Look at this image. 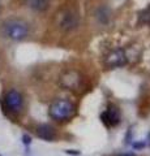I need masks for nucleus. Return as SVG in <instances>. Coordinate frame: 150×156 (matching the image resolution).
<instances>
[{
  "label": "nucleus",
  "instance_id": "f257e3e1",
  "mask_svg": "<svg viewBox=\"0 0 150 156\" xmlns=\"http://www.w3.org/2000/svg\"><path fill=\"white\" fill-rule=\"evenodd\" d=\"M2 34L14 42L24 41L30 34V25L21 18H9L2 23Z\"/></svg>",
  "mask_w": 150,
  "mask_h": 156
},
{
  "label": "nucleus",
  "instance_id": "f03ea898",
  "mask_svg": "<svg viewBox=\"0 0 150 156\" xmlns=\"http://www.w3.org/2000/svg\"><path fill=\"white\" fill-rule=\"evenodd\" d=\"M48 113L55 121H67L75 115V105L67 99H57L50 105Z\"/></svg>",
  "mask_w": 150,
  "mask_h": 156
},
{
  "label": "nucleus",
  "instance_id": "7ed1b4c3",
  "mask_svg": "<svg viewBox=\"0 0 150 156\" xmlns=\"http://www.w3.org/2000/svg\"><path fill=\"white\" fill-rule=\"evenodd\" d=\"M79 23H80L79 14H77L75 11L67 9V11L61 12L60 14H57V25H59V27L64 31L75 30V29L79 27Z\"/></svg>",
  "mask_w": 150,
  "mask_h": 156
},
{
  "label": "nucleus",
  "instance_id": "20e7f679",
  "mask_svg": "<svg viewBox=\"0 0 150 156\" xmlns=\"http://www.w3.org/2000/svg\"><path fill=\"white\" fill-rule=\"evenodd\" d=\"M4 105L12 113H20L24 107L22 95L17 90H9L4 96Z\"/></svg>",
  "mask_w": 150,
  "mask_h": 156
},
{
  "label": "nucleus",
  "instance_id": "39448f33",
  "mask_svg": "<svg viewBox=\"0 0 150 156\" xmlns=\"http://www.w3.org/2000/svg\"><path fill=\"white\" fill-rule=\"evenodd\" d=\"M128 58L127 55H125L124 50H115L111 53H108L107 57H106V66L108 68H120V66H124L127 64Z\"/></svg>",
  "mask_w": 150,
  "mask_h": 156
},
{
  "label": "nucleus",
  "instance_id": "423d86ee",
  "mask_svg": "<svg viewBox=\"0 0 150 156\" xmlns=\"http://www.w3.org/2000/svg\"><path fill=\"white\" fill-rule=\"evenodd\" d=\"M101 119H102V121L107 126L118 125L120 122V112L118 109V107H115L114 104L108 105V108L101 115Z\"/></svg>",
  "mask_w": 150,
  "mask_h": 156
},
{
  "label": "nucleus",
  "instance_id": "0eeeda50",
  "mask_svg": "<svg viewBox=\"0 0 150 156\" xmlns=\"http://www.w3.org/2000/svg\"><path fill=\"white\" fill-rule=\"evenodd\" d=\"M61 85L63 87L68 90H79V87L81 85V78L80 74L75 70L67 72L64 76L61 77Z\"/></svg>",
  "mask_w": 150,
  "mask_h": 156
},
{
  "label": "nucleus",
  "instance_id": "6e6552de",
  "mask_svg": "<svg viewBox=\"0 0 150 156\" xmlns=\"http://www.w3.org/2000/svg\"><path fill=\"white\" fill-rule=\"evenodd\" d=\"M37 135L39 136L41 139H45V140H52L55 138V130L51 125H47V124H42L37 128Z\"/></svg>",
  "mask_w": 150,
  "mask_h": 156
},
{
  "label": "nucleus",
  "instance_id": "1a4fd4ad",
  "mask_svg": "<svg viewBox=\"0 0 150 156\" xmlns=\"http://www.w3.org/2000/svg\"><path fill=\"white\" fill-rule=\"evenodd\" d=\"M29 5L35 11H45L48 7V0H29Z\"/></svg>",
  "mask_w": 150,
  "mask_h": 156
},
{
  "label": "nucleus",
  "instance_id": "9d476101",
  "mask_svg": "<svg viewBox=\"0 0 150 156\" xmlns=\"http://www.w3.org/2000/svg\"><path fill=\"white\" fill-rule=\"evenodd\" d=\"M98 18H99V21L101 22H103L106 23L108 21V11L106 8H99V11H98Z\"/></svg>",
  "mask_w": 150,
  "mask_h": 156
},
{
  "label": "nucleus",
  "instance_id": "9b49d317",
  "mask_svg": "<svg viewBox=\"0 0 150 156\" xmlns=\"http://www.w3.org/2000/svg\"><path fill=\"white\" fill-rule=\"evenodd\" d=\"M120 156H134L133 154H123V155H120Z\"/></svg>",
  "mask_w": 150,
  "mask_h": 156
}]
</instances>
